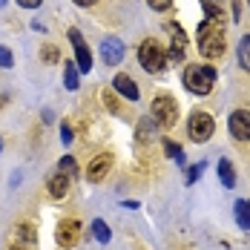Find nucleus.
Returning <instances> with one entry per match:
<instances>
[{"label":"nucleus","mask_w":250,"mask_h":250,"mask_svg":"<svg viewBox=\"0 0 250 250\" xmlns=\"http://www.w3.org/2000/svg\"><path fill=\"white\" fill-rule=\"evenodd\" d=\"M213 132H216V121H213V115L210 112H193V118H190V138L193 141H199L204 144L207 138H213Z\"/></svg>","instance_id":"5"},{"label":"nucleus","mask_w":250,"mask_h":250,"mask_svg":"<svg viewBox=\"0 0 250 250\" xmlns=\"http://www.w3.org/2000/svg\"><path fill=\"white\" fill-rule=\"evenodd\" d=\"M55 239H58L61 248H75L78 239H81V222L78 219H63L55 230Z\"/></svg>","instance_id":"6"},{"label":"nucleus","mask_w":250,"mask_h":250,"mask_svg":"<svg viewBox=\"0 0 250 250\" xmlns=\"http://www.w3.org/2000/svg\"><path fill=\"white\" fill-rule=\"evenodd\" d=\"M225 21H204V23L199 26V52L204 55V58H222L225 55Z\"/></svg>","instance_id":"1"},{"label":"nucleus","mask_w":250,"mask_h":250,"mask_svg":"<svg viewBox=\"0 0 250 250\" xmlns=\"http://www.w3.org/2000/svg\"><path fill=\"white\" fill-rule=\"evenodd\" d=\"M219 178H222L225 187H236V170H233V164H230L227 158L219 161Z\"/></svg>","instance_id":"15"},{"label":"nucleus","mask_w":250,"mask_h":250,"mask_svg":"<svg viewBox=\"0 0 250 250\" xmlns=\"http://www.w3.org/2000/svg\"><path fill=\"white\" fill-rule=\"evenodd\" d=\"M92 233H95V239H98L101 245H106V242L112 239V233H109V227H106L104 219H95V222H92Z\"/></svg>","instance_id":"19"},{"label":"nucleus","mask_w":250,"mask_h":250,"mask_svg":"<svg viewBox=\"0 0 250 250\" xmlns=\"http://www.w3.org/2000/svg\"><path fill=\"white\" fill-rule=\"evenodd\" d=\"M98 0H75V6H81V9H89V6H95Z\"/></svg>","instance_id":"30"},{"label":"nucleus","mask_w":250,"mask_h":250,"mask_svg":"<svg viewBox=\"0 0 250 250\" xmlns=\"http://www.w3.org/2000/svg\"><path fill=\"white\" fill-rule=\"evenodd\" d=\"M147 3H150V9H155V12H167L173 6V0H147Z\"/></svg>","instance_id":"26"},{"label":"nucleus","mask_w":250,"mask_h":250,"mask_svg":"<svg viewBox=\"0 0 250 250\" xmlns=\"http://www.w3.org/2000/svg\"><path fill=\"white\" fill-rule=\"evenodd\" d=\"M69 187H72V178L63 173H55L49 178V196L52 199H63L66 193H69Z\"/></svg>","instance_id":"13"},{"label":"nucleus","mask_w":250,"mask_h":250,"mask_svg":"<svg viewBox=\"0 0 250 250\" xmlns=\"http://www.w3.org/2000/svg\"><path fill=\"white\" fill-rule=\"evenodd\" d=\"M109 167H112V155H109V152H101V155H95V158L89 161V170H86L89 184H98V181H104V178H106V173H109Z\"/></svg>","instance_id":"8"},{"label":"nucleus","mask_w":250,"mask_h":250,"mask_svg":"<svg viewBox=\"0 0 250 250\" xmlns=\"http://www.w3.org/2000/svg\"><path fill=\"white\" fill-rule=\"evenodd\" d=\"M63 83H66V89H78V83H81V81H78V66L72 61H69L66 69H63Z\"/></svg>","instance_id":"20"},{"label":"nucleus","mask_w":250,"mask_h":250,"mask_svg":"<svg viewBox=\"0 0 250 250\" xmlns=\"http://www.w3.org/2000/svg\"><path fill=\"white\" fill-rule=\"evenodd\" d=\"M58 173L69 175V178L75 181V178H78V164H75V158H72V155H63V158L58 161Z\"/></svg>","instance_id":"17"},{"label":"nucleus","mask_w":250,"mask_h":250,"mask_svg":"<svg viewBox=\"0 0 250 250\" xmlns=\"http://www.w3.org/2000/svg\"><path fill=\"white\" fill-rule=\"evenodd\" d=\"M18 239H21V242H26V245H35V242H38L35 227H32V225H18Z\"/></svg>","instance_id":"22"},{"label":"nucleus","mask_w":250,"mask_h":250,"mask_svg":"<svg viewBox=\"0 0 250 250\" xmlns=\"http://www.w3.org/2000/svg\"><path fill=\"white\" fill-rule=\"evenodd\" d=\"M72 135H75V132H72V126L61 124V141H63V144H69V141H72Z\"/></svg>","instance_id":"27"},{"label":"nucleus","mask_w":250,"mask_h":250,"mask_svg":"<svg viewBox=\"0 0 250 250\" xmlns=\"http://www.w3.org/2000/svg\"><path fill=\"white\" fill-rule=\"evenodd\" d=\"M236 222L245 227V230H250V201L248 199L236 201Z\"/></svg>","instance_id":"16"},{"label":"nucleus","mask_w":250,"mask_h":250,"mask_svg":"<svg viewBox=\"0 0 250 250\" xmlns=\"http://www.w3.org/2000/svg\"><path fill=\"white\" fill-rule=\"evenodd\" d=\"M104 106H106L109 112H121V104H118V98H115L112 92H104Z\"/></svg>","instance_id":"23"},{"label":"nucleus","mask_w":250,"mask_h":250,"mask_svg":"<svg viewBox=\"0 0 250 250\" xmlns=\"http://www.w3.org/2000/svg\"><path fill=\"white\" fill-rule=\"evenodd\" d=\"M69 41H72L75 55H78V72H92V55H89V46H86L83 35L78 29H69Z\"/></svg>","instance_id":"7"},{"label":"nucleus","mask_w":250,"mask_h":250,"mask_svg":"<svg viewBox=\"0 0 250 250\" xmlns=\"http://www.w3.org/2000/svg\"><path fill=\"white\" fill-rule=\"evenodd\" d=\"M12 63H15V58H12L9 46H0V66H3V69H9Z\"/></svg>","instance_id":"24"},{"label":"nucleus","mask_w":250,"mask_h":250,"mask_svg":"<svg viewBox=\"0 0 250 250\" xmlns=\"http://www.w3.org/2000/svg\"><path fill=\"white\" fill-rule=\"evenodd\" d=\"M0 150H3V141H0Z\"/></svg>","instance_id":"34"},{"label":"nucleus","mask_w":250,"mask_h":250,"mask_svg":"<svg viewBox=\"0 0 250 250\" xmlns=\"http://www.w3.org/2000/svg\"><path fill=\"white\" fill-rule=\"evenodd\" d=\"M239 63L250 72V35H245L242 43H239Z\"/></svg>","instance_id":"21"},{"label":"nucleus","mask_w":250,"mask_h":250,"mask_svg":"<svg viewBox=\"0 0 250 250\" xmlns=\"http://www.w3.org/2000/svg\"><path fill=\"white\" fill-rule=\"evenodd\" d=\"M150 112H152V121L158 126H173L178 121V104L170 95H158V98L152 101Z\"/></svg>","instance_id":"4"},{"label":"nucleus","mask_w":250,"mask_h":250,"mask_svg":"<svg viewBox=\"0 0 250 250\" xmlns=\"http://www.w3.org/2000/svg\"><path fill=\"white\" fill-rule=\"evenodd\" d=\"M170 35H173V43H170V58H173L175 63L178 61H184V49H187V35H184V29L178 23H170Z\"/></svg>","instance_id":"11"},{"label":"nucleus","mask_w":250,"mask_h":250,"mask_svg":"<svg viewBox=\"0 0 250 250\" xmlns=\"http://www.w3.org/2000/svg\"><path fill=\"white\" fill-rule=\"evenodd\" d=\"M9 250H23V248H18V245H15V248H9Z\"/></svg>","instance_id":"32"},{"label":"nucleus","mask_w":250,"mask_h":250,"mask_svg":"<svg viewBox=\"0 0 250 250\" xmlns=\"http://www.w3.org/2000/svg\"><path fill=\"white\" fill-rule=\"evenodd\" d=\"M213 83H216V69H213V66L193 63V66L184 69V86H187L193 95H207V92H213Z\"/></svg>","instance_id":"2"},{"label":"nucleus","mask_w":250,"mask_h":250,"mask_svg":"<svg viewBox=\"0 0 250 250\" xmlns=\"http://www.w3.org/2000/svg\"><path fill=\"white\" fill-rule=\"evenodd\" d=\"M164 152H167V155L173 158L175 164H181V167L187 164V158H184V150H181L178 144H173V141H167V138H164Z\"/></svg>","instance_id":"18"},{"label":"nucleus","mask_w":250,"mask_h":250,"mask_svg":"<svg viewBox=\"0 0 250 250\" xmlns=\"http://www.w3.org/2000/svg\"><path fill=\"white\" fill-rule=\"evenodd\" d=\"M3 104H6V98H3V95H0V109H3Z\"/></svg>","instance_id":"31"},{"label":"nucleus","mask_w":250,"mask_h":250,"mask_svg":"<svg viewBox=\"0 0 250 250\" xmlns=\"http://www.w3.org/2000/svg\"><path fill=\"white\" fill-rule=\"evenodd\" d=\"M248 6H250V0H248Z\"/></svg>","instance_id":"35"},{"label":"nucleus","mask_w":250,"mask_h":250,"mask_svg":"<svg viewBox=\"0 0 250 250\" xmlns=\"http://www.w3.org/2000/svg\"><path fill=\"white\" fill-rule=\"evenodd\" d=\"M18 3H21L23 9H38V6H41V0H18Z\"/></svg>","instance_id":"29"},{"label":"nucleus","mask_w":250,"mask_h":250,"mask_svg":"<svg viewBox=\"0 0 250 250\" xmlns=\"http://www.w3.org/2000/svg\"><path fill=\"white\" fill-rule=\"evenodd\" d=\"M112 86H115V92H121L124 98H129V101H138L141 98V92H138V86H135V81L129 75H115V81H112Z\"/></svg>","instance_id":"12"},{"label":"nucleus","mask_w":250,"mask_h":250,"mask_svg":"<svg viewBox=\"0 0 250 250\" xmlns=\"http://www.w3.org/2000/svg\"><path fill=\"white\" fill-rule=\"evenodd\" d=\"M3 3H6V0H0V6H3Z\"/></svg>","instance_id":"33"},{"label":"nucleus","mask_w":250,"mask_h":250,"mask_svg":"<svg viewBox=\"0 0 250 250\" xmlns=\"http://www.w3.org/2000/svg\"><path fill=\"white\" fill-rule=\"evenodd\" d=\"M230 135L239 141H250V112L248 109H236L230 115Z\"/></svg>","instance_id":"9"},{"label":"nucleus","mask_w":250,"mask_h":250,"mask_svg":"<svg viewBox=\"0 0 250 250\" xmlns=\"http://www.w3.org/2000/svg\"><path fill=\"white\" fill-rule=\"evenodd\" d=\"M101 58H104L106 66H118V63L124 61V43H121L118 38H106V41L101 43Z\"/></svg>","instance_id":"10"},{"label":"nucleus","mask_w":250,"mask_h":250,"mask_svg":"<svg viewBox=\"0 0 250 250\" xmlns=\"http://www.w3.org/2000/svg\"><path fill=\"white\" fill-rule=\"evenodd\" d=\"M210 21H225V0H201Z\"/></svg>","instance_id":"14"},{"label":"nucleus","mask_w":250,"mask_h":250,"mask_svg":"<svg viewBox=\"0 0 250 250\" xmlns=\"http://www.w3.org/2000/svg\"><path fill=\"white\" fill-rule=\"evenodd\" d=\"M199 173H201V167H190V170H187V181L196 184V181H199Z\"/></svg>","instance_id":"28"},{"label":"nucleus","mask_w":250,"mask_h":250,"mask_svg":"<svg viewBox=\"0 0 250 250\" xmlns=\"http://www.w3.org/2000/svg\"><path fill=\"white\" fill-rule=\"evenodd\" d=\"M41 58H43L46 63H55V61H58V49H55V46H43V49H41Z\"/></svg>","instance_id":"25"},{"label":"nucleus","mask_w":250,"mask_h":250,"mask_svg":"<svg viewBox=\"0 0 250 250\" xmlns=\"http://www.w3.org/2000/svg\"><path fill=\"white\" fill-rule=\"evenodd\" d=\"M138 61H141V66H144L150 75H158V72H164V66H167V52L161 49V43H158L155 38H147V41L138 46Z\"/></svg>","instance_id":"3"}]
</instances>
